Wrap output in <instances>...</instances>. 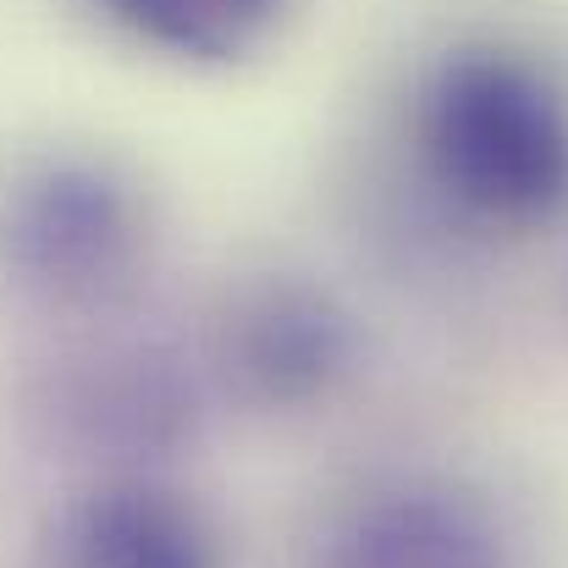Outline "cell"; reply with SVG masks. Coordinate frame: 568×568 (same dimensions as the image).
<instances>
[{"label":"cell","instance_id":"cell-1","mask_svg":"<svg viewBox=\"0 0 568 568\" xmlns=\"http://www.w3.org/2000/svg\"><path fill=\"white\" fill-rule=\"evenodd\" d=\"M436 183L491 221H541L568 199V111L514 55H453L425 89Z\"/></svg>","mask_w":568,"mask_h":568},{"label":"cell","instance_id":"cell-2","mask_svg":"<svg viewBox=\"0 0 568 568\" xmlns=\"http://www.w3.org/2000/svg\"><path fill=\"white\" fill-rule=\"evenodd\" d=\"M321 568H514V547L480 497L397 486L332 536Z\"/></svg>","mask_w":568,"mask_h":568},{"label":"cell","instance_id":"cell-3","mask_svg":"<svg viewBox=\"0 0 568 568\" xmlns=\"http://www.w3.org/2000/svg\"><path fill=\"white\" fill-rule=\"evenodd\" d=\"M133 33L150 44L193 55V61H226L243 55L287 0H105Z\"/></svg>","mask_w":568,"mask_h":568},{"label":"cell","instance_id":"cell-4","mask_svg":"<svg viewBox=\"0 0 568 568\" xmlns=\"http://www.w3.org/2000/svg\"><path fill=\"white\" fill-rule=\"evenodd\" d=\"M78 568H210L204 541L166 508L116 503L78 530Z\"/></svg>","mask_w":568,"mask_h":568}]
</instances>
